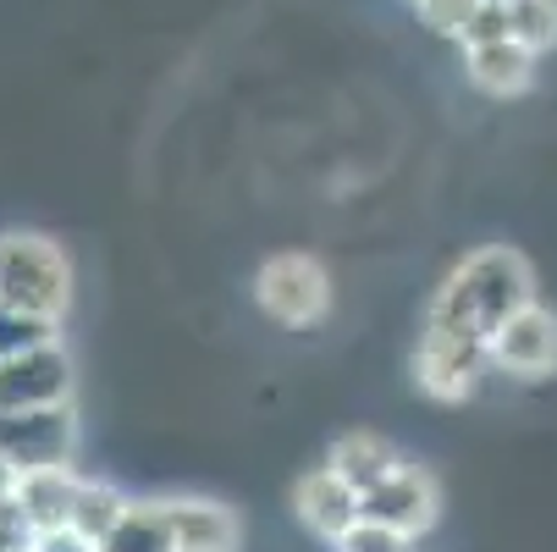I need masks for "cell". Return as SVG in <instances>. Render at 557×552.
Listing matches in <instances>:
<instances>
[{"instance_id": "1", "label": "cell", "mask_w": 557, "mask_h": 552, "mask_svg": "<svg viewBox=\"0 0 557 552\" xmlns=\"http://www.w3.org/2000/svg\"><path fill=\"white\" fill-rule=\"evenodd\" d=\"M524 304H535V266L513 244H481L436 282L425 304V327L486 343Z\"/></svg>"}, {"instance_id": "2", "label": "cell", "mask_w": 557, "mask_h": 552, "mask_svg": "<svg viewBox=\"0 0 557 552\" xmlns=\"http://www.w3.org/2000/svg\"><path fill=\"white\" fill-rule=\"evenodd\" d=\"M0 304L39 315V321H66L72 309V260L39 226H0Z\"/></svg>"}, {"instance_id": "3", "label": "cell", "mask_w": 557, "mask_h": 552, "mask_svg": "<svg viewBox=\"0 0 557 552\" xmlns=\"http://www.w3.org/2000/svg\"><path fill=\"white\" fill-rule=\"evenodd\" d=\"M249 293H255V309L282 332H314L332 315V271H326L321 255H309V249L265 255L255 282H249Z\"/></svg>"}, {"instance_id": "4", "label": "cell", "mask_w": 557, "mask_h": 552, "mask_svg": "<svg viewBox=\"0 0 557 552\" xmlns=\"http://www.w3.org/2000/svg\"><path fill=\"white\" fill-rule=\"evenodd\" d=\"M359 519H370V525H381L392 536H404V541H420L442 519V481L431 476L425 464L404 458L386 481H375L359 498Z\"/></svg>"}, {"instance_id": "5", "label": "cell", "mask_w": 557, "mask_h": 552, "mask_svg": "<svg viewBox=\"0 0 557 552\" xmlns=\"http://www.w3.org/2000/svg\"><path fill=\"white\" fill-rule=\"evenodd\" d=\"M409 370H414V387L425 392L431 404H463V398H474V387H481L486 343L420 327V343L409 354Z\"/></svg>"}, {"instance_id": "6", "label": "cell", "mask_w": 557, "mask_h": 552, "mask_svg": "<svg viewBox=\"0 0 557 552\" xmlns=\"http://www.w3.org/2000/svg\"><path fill=\"white\" fill-rule=\"evenodd\" d=\"M486 365L513 376V381L557 376V309H546L541 298L513 309L508 321L486 338Z\"/></svg>"}, {"instance_id": "7", "label": "cell", "mask_w": 557, "mask_h": 552, "mask_svg": "<svg viewBox=\"0 0 557 552\" xmlns=\"http://www.w3.org/2000/svg\"><path fill=\"white\" fill-rule=\"evenodd\" d=\"M72 447H77V415H72V404L0 415V458H7L17 476H23V469L72 464Z\"/></svg>"}, {"instance_id": "8", "label": "cell", "mask_w": 557, "mask_h": 552, "mask_svg": "<svg viewBox=\"0 0 557 552\" xmlns=\"http://www.w3.org/2000/svg\"><path fill=\"white\" fill-rule=\"evenodd\" d=\"M154 508L166 519L172 552H244V519L221 498L177 492V498H154Z\"/></svg>"}, {"instance_id": "9", "label": "cell", "mask_w": 557, "mask_h": 552, "mask_svg": "<svg viewBox=\"0 0 557 552\" xmlns=\"http://www.w3.org/2000/svg\"><path fill=\"white\" fill-rule=\"evenodd\" d=\"M50 404H72V359H66L61 343L0 359V415L50 409Z\"/></svg>"}, {"instance_id": "10", "label": "cell", "mask_w": 557, "mask_h": 552, "mask_svg": "<svg viewBox=\"0 0 557 552\" xmlns=\"http://www.w3.org/2000/svg\"><path fill=\"white\" fill-rule=\"evenodd\" d=\"M287 508H293V519H298L314 541H326V547H337V541L359 525V492H354L348 481H337L326 464L304 469V476L293 481Z\"/></svg>"}, {"instance_id": "11", "label": "cell", "mask_w": 557, "mask_h": 552, "mask_svg": "<svg viewBox=\"0 0 557 552\" xmlns=\"http://www.w3.org/2000/svg\"><path fill=\"white\" fill-rule=\"evenodd\" d=\"M541 56H530L513 39H492V45H463V77L469 89H481L486 100H519L535 84Z\"/></svg>"}, {"instance_id": "12", "label": "cell", "mask_w": 557, "mask_h": 552, "mask_svg": "<svg viewBox=\"0 0 557 552\" xmlns=\"http://www.w3.org/2000/svg\"><path fill=\"white\" fill-rule=\"evenodd\" d=\"M77 481H84V469L77 464H50V469H23L17 476V508L23 519L34 525V536L45 530H66L72 519V503H77Z\"/></svg>"}, {"instance_id": "13", "label": "cell", "mask_w": 557, "mask_h": 552, "mask_svg": "<svg viewBox=\"0 0 557 552\" xmlns=\"http://www.w3.org/2000/svg\"><path fill=\"white\" fill-rule=\"evenodd\" d=\"M397 464H404V447H397L392 437H381V431H343L332 442V453H326V469H332L337 481H348L359 498L375 481H386Z\"/></svg>"}, {"instance_id": "14", "label": "cell", "mask_w": 557, "mask_h": 552, "mask_svg": "<svg viewBox=\"0 0 557 552\" xmlns=\"http://www.w3.org/2000/svg\"><path fill=\"white\" fill-rule=\"evenodd\" d=\"M127 492L122 487H111V481H100V476H84L77 481V503H72V519H66V530H77L84 541H106V530L127 514Z\"/></svg>"}, {"instance_id": "15", "label": "cell", "mask_w": 557, "mask_h": 552, "mask_svg": "<svg viewBox=\"0 0 557 552\" xmlns=\"http://www.w3.org/2000/svg\"><path fill=\"white\" fill-rule=\"evenodd\" d=\"M100 552H172L166 519H161V508H154V498H133L127 514L106 530Z\"/></svg>"}, {"instance_id": "16", "label": "cell", "mask_w": 557, "mask_h": 552, "mask_svg": "<svg viewBox=\"0 0 557 552\" xmlns=\"http://www.w3.org/2000/svg\"><path fill=\"white\" fill-rule=\"evenodd\" d=\"M508 7V34L530 56L557 50V0H503Z\"/></svg>"}, {"instance_id": "17", "label": "cell", "mask_w": 557, "mask_h": 552, "mask_svg": "<svg viewBox=\"0 0 557 552\" xmlns=\"http://www.w3.org/2000/svg\"><path fill=\"white\" fill-rule=\"evenodd\" d=\"M45 343H61V327H55V321H39V315H23V309L0 304V359L28 354V348H45Z\"/></svg>"}, {"instance_id": "18", "label": "cell", "mask_w": 557, "mask_h": 552, "mask_svg": "<svg viewBox=\"0 0 557 552\" xmlns=\"http://www.w3.org/2000/svg\"><path fill=\"white\" fill-rule=\"evenodd\" d=\"M474 7H481V0H414V17H420L431 34H442V39H463Z\"/></svg>"}, {"instance_id": "19", "label": "cell", "mask_w": 557, "mask_h": 552, "mask_svg": "<svg viewBox=\"0 0 557 552\" xmlns=\"http://www.w3.org/2000/svg\"><path fill=\"white\" fill-rule=\"evenodd\" d=\"M332 552H420V541H404V536H392V530H381V525H370V519H359Z\"/></svg>"}, {"instance_id": "20", "label": "cell", "mask_w": 557, "mask_h": 552, "mask_svg": "<svg viewBox=\"0 0 557 552\" xmlns=\"http://www.w3.org/2000/svg\"><path fill=\"white\" fill-rule=\"evenodd\" d=\"M492 39H513V34H508V7H503V0H481L458 45H492Z\"/></svg>"}, {"instance_id": "21", "label": "cell", "mask_w": 557, "mask_h": 552, "mask_svg": "<svg viewBox=\"0 0 557 552\" xmlns=\"http://www.w3.org/2000/svg\"><path fill=\"white\" fill-rule=\"evenodd\" d=\"M34 547V525L23 519L17 498H0V552H28Z\"/></svg>"}, {"instance_id": "22", "label": "cell", "mask_w": 557, "mask_h": 552, "mask_svg": "<svg viewBox=\"0 0 557 552\" xmlns=\"http://www.w3.org/2000/svg\"><path fill=\"white\" fill-rule=\"evenodd\" d=\"M28 552H100L95 541H84L77 530H45V536H34V547Z\"/></svg>"}, {"instance_id": "23", "label": "cell", "mask_w": 557, "mask_h": 552, "mask_svg": "<svg viewBox=\"0 0 557 552\" xmlns=\"http://www.w3.org/2000/svg\"><path fill=\"white\" fill-rule=\"evenodd\" d=\"M12 492H17V469L0 458V498H12Z\"/></svg>"}]
</instances>
